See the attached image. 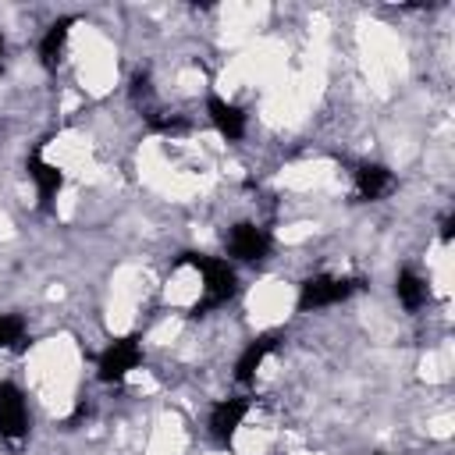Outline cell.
<instances>
[{
  "label": "cell",
  "mask_w": 455,
  "mask_h": 455,
  "mask_svg": "<svg viewBox=\"0 0 455 455\" xmlns=\"http://www.w3.org/2000/svg\"><path fill=\"white\" fill-rule=\"evenodd\" d=\"M363 288L359 277H331V274H316V277H306L302 281V291H299V306L302 309H320V306H334L348 295H355Z\"/></svg>",
  "instance_id": "cell-2"
},
{
  "label": "cell",
  "mask_w": 455,
  "mask_h": 455,
  "mask_svg": "<svg viewBox=\"0 0 455 455\" xmlns=\"http://www.w3.org/2000/svg\"><path fill=\"white\" fill-rule=\"evenodd\" d=\"M395 295H398V302H402L405 309H419L430 291H427V281H423L416 270H402V274L395 277Z\"/></svg>",
  "instance_id": "cell-12"
},
{
  "label": "cell",
  "mask_w": 455,
  "mask_h": 455,
  "mask_svg": "<svg viewBox=\"0 0 455 455\" xmlns=\"http://www.w3.org/2000/svg\"><path fill=\"white\" fill-rule=\"evenodd\" d=\"M274 345H277V338L274 334H267V338H259V341H252L242 355H238V363H235V377L242 380V384H249L252 377H256V370L263 366V359L274 352Z\"/></svg>",
  "instance_id": "cell-11"
},
{
  "label": "cell",
  "mask_w": 455,
  "mask_h": 455,
  "mask_svg": "<svg viewBox=\"0 0 455 455\" xmlns=\"http://www.w3.org/2000/svg\"><path fill=\"white\" fill-rule=\"evenodd\" d=\"M28 178L36 181V192H39V203L43 206H50V199L60 192V185H64V174H60V167H53V164H46L39 153H32L28 156Z\"/></svg>",
  "instance_id": "cell-9"
},
{
  "label": "cell",
  "mask_w": 455,
  "mask_h": 455,
  "mask_svg": "<svg viewBox=\"0 0 455 455\" xmlns=\"http://www.w3.org/2000/svg\"><path fill=\"white\" fill-rule=\"evenodd\" d=\"M267 249H270L267 231L256 228V224H249V220H242V224H235V228L228 231V252H231L235 259H242V263H256V259H263Z\"/></svg>",
  "instance_id": "cell-5"
},
{
  "label": "cell",
  "mask_w": 455,
  "mask_h": 455,
  "mask_svg": "<svg viewBox=\"0 0 455 455\" xmlns=\"http://www.w3.org/2000/svg\"><path fill=\"white\" fill-rule=\"evenodd\" d=\"M185 263H192V267L203 274V302L196 306V313H199V309H210V306H220V302H228V299L235 295L238 277H235V270L228 267V259L185 252Z\"/></svg>",
  "instance_id": "cell-1"
},
{
  "label": "cell",
  "mask_w": 455,
  "mask_h": 455,
  "mask_svg": "<svg viewBox=\"0 0 455 455\" xmlns=\"http://www.w3.org/2000/svg\"><path fill=\"white\" fill-rule=\"evenodd\" d=\"M21 338H25V323L18 316H11V313H0V348L21 345Z\"/></svg>",
  "instance_id": "cell-14"
},
{
  "label": "cell",
  "mask_w": 455,
  "mask_h": 455,
  "mask_svg": "<svg viewBox=\"0 0 455 455\" xmlns=\"http://www.w3.org/2000/svg\"><path fill=\"white\" fill-rule=\"evenodd\" d=\"M245 412H249V402H245V398L217 402V405H213V412H210V434H213L217 441H231V437H235V430L242 427Z\"/></svg>",
  "instance_id": "cell-7"
},
{
  "label": "cell",
  "mask_w": 455,
  "mask_h": 455,
  "mask_svg": "<svg viewBox=\"0 0 455 455\" xmlns=\"http://www.w3.org/2000/svg\"><path fill=\"white\" fill-rule=\"evenodd\" d=\"M206 114H210V121H213V128L224 135V139H242L245 135V114L235 107V103H228L224 96H217V92H210L206 96Z\"/></svg>",
  "instance_id": "cell-6"
},
{
  "label": "cell",
  "mask_w": 455,
  "mask_h": 455,
  "mask_svg": "<svg viewBox=\"0 0 455 455\" xmlns=\"http://www.w3.org/2000/svg\"><path fill=\"white\" fill-rule=\"evenodd\" d=\"M4 50H7V43H4V36H0V57H4Z\"/></svg>",
  "instance_id": "cell-15"
},
{
  "label": "cell",
  "mask_w": 455,
  "mask_h": 455,
  "mask_svg": "<svg viewBox=\"0 0 455 455\" xmlns=\"http://www.w3.org/2000/svg\"><path fill=\"white\" fill-rule=\"evenodd\" d=\"M391 188H395V178H391L387 167H380V164H363V167L355 171V196H359V199L373 203V199H384Z\"/></svg>",
  "instance_id": "cell-8"
},
{
  "label": "cell",
  "mask_w": 455,
  "mask_h": 455,
  "mask_svg": "<svg viewBox=\"0 0 455 455\" xmlns=\"http://www.w3.org/2000/svg\"><path fill=\"white\" fill-rule=\"evenodd\" d=\"M132 103H135L146 117H156V110H153V82H149L146 71H135V75H132Z\"/></svg>",
  "instance_id": "cell-13"
},
{
  "label": "cell",
  "mask_w": 455,
  "mask_h": 455,
  "mask_svg": "<svg viewBox=\"0 0 455 455\" xmlns=\"http://www.w3.org/2000/svg\"><path fill=\"white\" fill-rule=\"evenodd\" d=\"M142 363V348L135 338H117L107 345V352L100 355V380L114 384V380H124L135 366Z\"/></svg>",
  "instance_id": "cell-3"
},
{
  "label": "cell",
  "mask_w": 455,
  "mask_h": 455,
  "mask_svg": "<svg viewBox=\"0 0 455 455\" xmlns=\"http://www.w3.org/2000/svg\"><path fill=\"white\" fill-rule=\"evenodd\" d=\"M75 25V18H60V21H53L50 28H46V36H43V43H39V60H43V68L46 71H53L57 64H60V50H64V43H68V28Z\"/></svg>",
  "instance_id": "cell-10"
},
{
  "label": "cell",
  "mask_w": 455,
  "mask_h": 455,
  "mask_svg": "<svg viewBox=\"0 0 455 455\" xmlns=\"http://www.w3.org/2000/svg\"><path fill=\"white\" fill-rule=\"evenodd\" d=\"M28 430V409H25V395L18 391V384L4 380L0 384V437L18 441Z\"/></svg>",
  "instance_id": "cell-4"
}]
</instances>
